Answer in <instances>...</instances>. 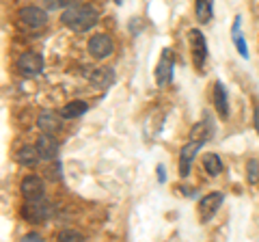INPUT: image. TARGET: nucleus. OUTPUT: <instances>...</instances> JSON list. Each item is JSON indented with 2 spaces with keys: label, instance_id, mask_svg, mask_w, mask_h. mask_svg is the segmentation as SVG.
Segmentation results:
<instances>
[{
  "label": "nucleus",
  "instance_id": "nucleus-1",
  "mask_svg": "<svg viewBox=\"0 0 259 242\" xmlns=\"http://www.w3.org/2000/svg\"><path fill=\"white\" fill-rule=\"evenodd\" d=\"M61 22L67 28L76 30V33H84V30H89L97 22V11L91 5H74L63 11Z\"/></svg>",
  "mask_w": 259,
  "mask_h": 242
},
{
  "label": "nucleus",
  "instance_id": "nucleus-2",
  "mask_svg": "<svg viewBox=\"0 0 259 242\" xmlns=\"http://www.w3.org/2000/svg\"><path fill=\"white\" fill-rule=\"evenodd\" d=\"M18 69L24 76H37L44 71V56L39 52H24L18 59Z\"/></svg>",
  "mask_w": 259,
  "mask_h": 242
},
{
  "label": "nucleus",
  "instance_id": "nucleus-3",
  "mask_svg": "<svg viewBox=\"0 0 259 242\" xmlns=\"http://www.w3.org/2000/svg\"><path fill=\"white\" fill-rule=\"evenodd\" d=\"M89 54L95 56V59H108V56L112 54V50H115V46H112V39L108 35H93L91 39H89Z\"/></svg>",
  "mask_w": 259,
  "mask_h": 242
},
{
  "label": "nucleus",
  "instance_id": "nucleus-4",
  "mask_svg": "<svg viewBox=\"0 0 259 242\" xmlns=\"http://www.w3.org/2000/svg\"><path fill=\"white\" fill-rule=\"evenodd\" d=\"M205 143V139H192L188 145H184L182 147V156H180V175H188L190 173V165H192V160L194 156H197V151L201 149V145Z\"/></svg>",
  "mask_w": 259,
  "mask_h": 242
},
{
  "label": "nucleus",
  "instance_id": "nucleus-5",
  "mask_svg": "<svg viewBox=\"0 0 259 242\" xmlns=\"http://www.w3.org/2000/svg\"><path fill=\"white\" fill-rule=\"evenodd\" d=\"M223 204V195L221 192H209V195H205L203 199L199 201V216H201V221H209L212 216L216 214V210L221 208Z\"/></svg>",
  "mask_w": 259,
  "mask_h": 242
},
{
  "label": "nucleus",
  "instance_id": "nucleus-6",
  "mask_svg": "<svg viewBox=\"0 0 259 242\" xmlns=\"http://www.w3.org/2000/svg\"><path fill=\"white\" fill-rule=\"evenodd\" d=\"M173 78V52L171 50H164L160 56V63H158V69H156V80L160 87H164L171 83Z\"/></svg>",
  "mask_w": 259,
  "mask_h": 242
},
{
  "label": "nucleus",
  "instance_id": "nucleus-7",
  "mask_svg": "<svg viewBox=\"0 0 259 242\" xmlns=\"http://www.w3.org/2000/svg\"><path fill=\"white\" fill-rule=\"evenodd\" d=\"M20 20L28 28H41L48 22V13L44 9H39V7H26V9L20 11Z\"/></svg>",
  "mask_w": 259,
  "mask_h": 242
},
{
  "label": "nucleus",
  "instance_id": "nucleus-8",
  "mask_svg": "<svg viewBox=\"0 0 259 242\" xmlns=\"http://www.w3.org/2000/svg\"><path fill=\"white\" fill-rule=\"evenodd\" d=\"M22 195L26 197V201H35V199H44V182L41 177L28 175L22 182Z\"/></svg>",
  "mask_w": 259,
  "mask_h": 242
},
{
  "label": "nucleus",
  "instance_id": "nucleus-9",
  "mask_svg": "<svg viewBox=\"0 0 259 242\" xmlns=\"http://www.w3.org/2000/svg\"><path fill=\"white\" fill-rule=\"evenodd\" d=\"M24 216H26L28 221H35V223H39V221H46L48 216H50V206L46 204H41V199H35V201H28V206L24 208Z\"/></svg>",
  "mask_w": 259,
  "mask_h": 242
},
{
  "label": "nucleus",
  "instance_id": "nucleus-10",
  "mask_svg": "<svg viewBox=\"0 0 259 242\" xmlns=\"http://www.w3.org/2000/svg\"><path fill=\"white\" fill-rule=\"evenodd\" d=\"M37 149H39V154H41L44 160H54L56 154H59V143H56V139L50 132H44L37 141Z\"/></svg>",
  "mask_w": 259,
  "mask_h": 242
},
{
  "label": "nucleus",
  "instance_id": "nucleus-11",
  "mask_svg": "<svg viewBox=\"0 0 259 242\" xmlns=\"http://www.w3.org/2000/svg\"><path fill=\"white\" fill-rule=\"evenodd\" d=\"M190 44L194 48V65L197 69H203L205 56H207V48H205V39L199 30H190Z\"/></svg>",
  "mask_w": 259,
  "mask_h": 242
},
{
  "label": "nucleus",
  "instance_id": "nucleus-12",
  "mask_svg": "<svg viewBox=\"0 0 259 242\" xmlns=\"http://www.w3.org/2000/svg\"><path fill=\"white\" fill-rule=\"evenodd\" d=\"M89 80H91L93 87L108 89L112 83H115V74H112V69H108V67H95L91 74H89Z\"/></svg>",
  "mask_w": 259,
  "mask_h": 242
},
{
  "label": "nucleus",
  "instance_id": "nucleus-13",
  "mask_svg": "<svg viewBox=\"0 0 259 242\" xmlns=\"http://www.w3.org/2000/svg\"><path fill=\"white\" fill-rule=\"evenodd\" d=\"M61 115L59 112H54V110H44L41 115H39V121H37V126L41 128L44 132H56L59 130V126H61Z\"/></svg>",
  "mask_w": 259,
  "mask_h": 242
},
{
  "label": "nucleus",
  "instance_id": "nucleus-14",
  "mask_svg": "<svg viewBox=\"0 0 259 242\" xmlns=\"http://www.w3.org/2000/svg\"><path fill=\"white\" fill-rule=\"evenodd\" d=\"M87 110H89L87 102H82V100H76V102L65 104V106L61 108V117H63V119H78L80 115H84Z\"/></svg>",
  "mask_w": 259,
  "mask_h": 242
},
{
  "label": "nucleus",
  "instance_id": "nucleus-15",
  "mask_svg": "<svg viewBox=\"0 0 259 242\" xmlns=\"http://www.w3.org/2000/svg\"><path fill=\"white\" fill-rule=\"evenodd\" d=\"M18 160H20V165H24V167H35L39 160H41V154H39L37 145L35 147H22L20 154H18Z\"/></svg>",
  "mask_w": 259,
  "mask_h": 242
},
{
  "label": "nucleus",
  "instance_id": "nucleus-16",
  "mask_svg": "<svg viewBox=\"0 0 259 242\" xmlns=\"http://www.w3.org/2000/svg\"><path fill=\"white\" fill-rule=\"evenodd\" d=\"M194 13H197L199 24H207L212 20V0H197L194 3Z\"/></svg>",
  "mask_w": 259,
  "mask_h": 242
},
{
  "label": "nucleus",
  "instance_id": "nucleus-17",
  "mask_svg": "<svg viewBox=\"0 0 259 242\" xmlns=\"http://www.w3.org/2000/svg\"><path fill=\"white\" fill-rule=\"evenodd\" d=\"M214 104H216L218 112H221V117L229 115V106H227V93H225L223 83H216V87H214Z\"/></svg>",
  "mask_w": 259,
  "mask_h": 242
},
{
  "label": "nucleus",
  "instance_id": "nucleus-18",
  "mask_svg": "<svg viewBox=\"0 0 259 242\" xmlns=\"http://www.w3.org/2000/svg\"><path fill=\"white\" fill-rule=\"evenodd\" d=\"M203 167H205V171L209 175H218L223 171V163H221V158H218L216 154H205L203 156Z\"/></svg>",
  "mask_w": 259,
  "mask_h": 242
},
{
  "label": "nucleus",
  "instance_id": "nucleus-19",
  "mask_svg": "<svg viewBox=\"0 0 259 242\" xmlns=\"http://www.w3.org/2000/svg\"><path fill=\"white\" fill-rule=\"evenodd\" d=\"M233 42H236L240 54L246 56V44H244V39H242V33H240V18L236 20V26H233Z\"/></svg>",
  "mask_w": 259,
  "mask_h": 242
},
{
  "label": "nucleus",
  "instance_id": "nucleus-20",
  "mask_svg": "<svg viewBox=\"0 0 259 242\" xmlns=\"http://www.w3.org/2000/svg\"><path fill=\"white\" fill-rule=\"evenodd\" d=\"M246 169H248V182L259 184V160H250Z\"/></svg>",
  "mask_w": 259,
  "mask_h": 242
},
{
  "label": "nucleus",
  "instance_id": "nucleus-21",
  "mask_svg": "<svg viewBox=\"0 0 259 242\" xmlns=\"http://www.w3.org/2000/svg\"><path fill=\"white\" fill-rule=\"evenodd\" d=\"M61 240H82V236L76 231H63L61 233Z\"/></svg>",
  "mask_w": 259,
  "mask_h": 242
},
{
  "label": "nucleus",
  "instance_id": "nucleus-22",
  "mask_svg": "<svg viewBox=\"0 0 259 242\" xmlns=\"http://www.w3.org/2000/svg\"><path fill=\"white\" fill-rule=\"evenodd\" d=\"M255 128H257V132H259V108H255Z\"/></svg>",
  "mask_w": 259,
  "mask_h": 242
},
{
  "label": "nucleus",
  "instance_id": "nucleus-23",
  "mask_svg": "<svg viewBox=\"0 0 259 242\" xmlns=\"http://www.w3.org/2000/svg\"><path fill=\"white\" fill-rule=\"evenodd\" d=\"M26 240H39V233H28Z\"/></svg>",
  "mask_w": 259,
  "mask_h": 242
}]
</instances>
